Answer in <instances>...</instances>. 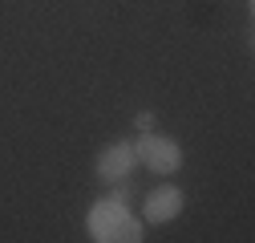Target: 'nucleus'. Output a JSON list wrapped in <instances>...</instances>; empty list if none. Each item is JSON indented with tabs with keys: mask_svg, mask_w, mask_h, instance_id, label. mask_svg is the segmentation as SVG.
Listing matches in <instances>:
<instances>
[{
	"mask_svg": "<svg viewBox=\"0 0 255 243\" xmlns=\"http://www.w3.org/2000/svg\"><path fill=\"white\" fill-rule=\"evenodd\" d=\"M130 203V187L126 182H114V195L98 199L85 215V231L93 243H142V219H134Z\"/></svg>",
	"mask_w": 255,
	"mask_h": 243,
	"instance_id": "obj_1",
	"label": "nucleus"
},
{
	"mask_svg": "<svg viewBox=\"0 0 255 243\" xmlns=\"http://www.w3.org/2000/svg\"><path fill=\"white\" fill-rule=\"evenodd\" d=\"M134 154L146 170L154 174H174L182 166V146L170 138V134H154V130H142L134 138Z\"/></svg>",
	"mask_w": 255,
	"mask_h": 243,
	"instance_id": "obj_2",
	"label": "nucleus"
},
{
	"mask_svg": "<svg viewBox=\"0 0 255 243\" xmlns=\"http://www.w3.org/2000/svg\"><path fill=\"white\" fill-rule=\"evenodd\" d=\"M134 162H138V154H134V142H110L102 154H98V178L102 182H126L134 174Z\"/></svg>",
	"mask_w": 255,
	"mask_h": 243,
	"instance_id": "obj_3",
	"label": "nucleus"
},
{
	"mask_svg": "<svg viewBox=\"0 0 255 243\" xmlns=\"http://www.w3.org/2000/svg\"><path fill=\"white\" fill-rule=\"evenodd\" d=\"M142 215H146V223H170V219H178L182 215V191L178 187H154L150 195H146V203H142Z\"/></svg>",
	"mask_w": 255,
	"mask_h": 243,
	"instance_id": "obj_4",
	"label": "nucleus"
},
{
	"mask_svg": "<svg viewBox=\"0 0 255 243\" xmlns=\"http://www.w3.org/2000/svg\"><path fill=\"white\" fill-rule=\"evenodd\" d=\"M134 126H138V130H150V126H154V114H150V110H142V114L134 118Z\"/></svg>",
	"mask_w": 255,
	"mask_h": 243,
	"instance_id": "obj_5",
	"label": "nucleus"
}]
</instances>
